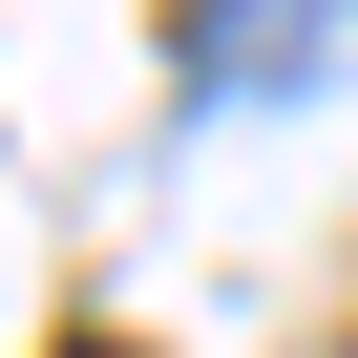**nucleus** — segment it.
Segmentation results:
<instances>
[{
    "label": "nucleus",
    "instance_id": "obj_1",
    "mask_svg": "<svg viewBox=\"0 0 358 358\" xmlns=\"http://www.w3.org/2000/svg\"><path fill=\"white\" fill-rule=\"evenodd\" d=\"M358 43V0H232V22H211V85H316Z\"/></svg>",
    "mask_w": 358,
    "mask_h": 358
}]
</instances>
